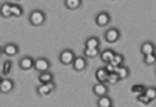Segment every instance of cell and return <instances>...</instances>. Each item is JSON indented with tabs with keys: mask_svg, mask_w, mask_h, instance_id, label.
Here are the masks:
<instances>
[{
	"mask_svg": "<svg viewBox=\"0 0 156 107\" xmlns=\"http://www.w3.org/2000/svg\"><path fill=\"white\" fill-rule=\"evenodd\" d=\"M76 57V54L71 49H64L59 54V62L63 65H71L73 60Z\"/></svg>",
	"mask_w": 156,
	"mask_h": 107,
	"instance_id": "2",
	"label": "cell"
},
{
	"mask_svg": "<svg viewBox=\"0 0 156 107\" xmlns=\"http://www.w3.org/2000/svg\"><path fill=\"white\" fill-rule=\"evenodd\" d=\"M18 1H21V0H18Z\"/></svg>",
	"mask_w": 156,
	"mask_h": 107,
	"instance_id": "33",
	"label": "cell"
},
{
	"mask_svg": "<svg viewBox=\"0 0 156 107\" xmlns=\"http://www.w3.org/2000/svg\"><path fill=\"white\" fill-rule=\"evenodd\" d=\"M11 70H12V62L11 60H5L4 64H2V69H1L2 74L7 76V74H11Z\"/></svg>",
	"mask_w": 156,
	"mask_h": 107,
	"instance_id": "27",
	"label": "cell"
},
{
	"mask_svg": "<svg viewBox=\"0 0 156 107\" xmlns=\"http://www.w3.org/2000/svg\"><path fill=\"white\" fill-rule=\"evenodd\" d=\"M47 20L46 13L41 9H34L32 13L29 14V22L30 25L35 27L42 26Z\"/></svg>",
	"mask_w": 156,
	"mask_h": 107,
	"instance_id": "1",
	"label": "cell"
},
{
	"mask_svg": "<svg viewBox=\"0 0 156 107\" xmlns=\"http://www.w3.org/2000/svg\"><path fill=\"white\" fill-rule=\"evenodd\" d=\"M11 14H12V16L20 18L23 14V8L20 5H16V4H13V5L11 4Z\"/></svg>",
	"mask_w": 156,
	"mask_h": 107,
	"instance_id": "22",
	"label": "cell"
},
{
	"mask_svg": "<svg viewBox=\"0 0 156 107\" xmlns=\"http://www.w3.org/2000/svg\"><path fill=\"white\" fill-rule=\"evenodd\" d=\"M118 81H120V79H119V77H118V74H115V72H111V74H108L106 83H108V84H111V85H115Z\"/></svg>",
	"mask_w": 156,
	"mask_h": 107,
	"instance_id": "26",
	"label": "cell"
},
{
	"mask_svg": "<svg viewBox=\"0 0 156 107\" xmlns=\"http://www.w3.org/2000/svg\"><path fill=\"white\" fill-rule=\"evenodd\" d=\"M144 90H146V86L141 85V84H135V85H133V86L130 87V92L132 93H143Z\"/></svg>",
	"mask_w": 156,
	"mask_h": 107,
	"instance_id": "28",
	"label": "cell"
},
{
	"mask_svg": "<svg viewBox=\"0 0 156 107\" xmlns=\"http://www.w3.org/2000/svg\"><path fill=\"white\" fill-rule=\"evenodd\" d=\"M0 15L2 18H11L12 14H11V4L8 2H4L0 5Z\"/></svg>",
	"mask_w": 156,
	"mask_h": 107,
	"instance_id": "18",
	"label": "cell"
},
{
	"mask_svg": "<svg viewBox=\"0 0 156 107\" xmlns=\"http://www.w3.org/2000/svg\"><path fill=\"white\" fill-rule=\"evenodd\" d=\"M83 0H64V5L68 9H78L82 6Z\"/></svg>",
	"mask_w": 156,
	"mask_h": 107,
	"instance_id": "20",
	"label": "cell"
},
{
	"mask_svg": "<svg viewBox=\"0 0 156 107\" xmlns=\"http://www.w3.org/2000/svg\"><path fill=\"white\" fill-rule=\"evenodd\" d=\"M154 53H155V46H154V43L150 42V41L143 42L142 46H141V54H142L143 56L150 55V54H154Z\"/></svg>",
	"mask_w": 156,
	"mask_h": 107,
	"instance_id": "12",
	"label": "cell"
},
{
	"mask_svg": "<svg viewBox=\"0 0 156 107\" xmlns=\"http://www.w3.org/2000/svg\"><path fill=\"white\" fill-rule=\"evenodd\" d=\"M19 67L21 70L28 71V70L33 69V67H34V60H33L30 56H23L19 60Z\"/></svg>",
	"mask_w": 156,
	"mask_h": 107,
	"instance_id": "11",
	"label": "cell"
},
{
	"mask_svg": "<svg viewBox=\"0 0 156 107\" xmlns=\"http://www.w3.org/2000/svg\"><path fill=\"white\" fill-rule=\"evenodd\" d=\"M84 57L85 58H96L99 56V49H87V48H85L84 49Z\"/></svg>",
	"mask_w": 156,
	"mask_h": 107,
	"instance_id": "23",
	"label": "cell"
},
{
	"mask_svg": "<svg viewBox=\"0 0 156 107\" xmlns=\"http://www.w3.org/2000/svg\"><path fill=\"white\" fill-rule=\"evenodd\" d=\"M99 46H100V41L97 36H90L85 41V48L87 49H99Z\"/></svg>",
	"mask_w": 156,
	"mask_h": 107,
	"instance_id": "13",
	"label": "cell"
},
{
	"mask_svg": "<svg viewBox=\"0 0 156 107\" xmlns=\"http://www.w3.org/2000/svg\"><path fill=\"white\" fill-rule=\"evenodd\" d=\"M111 20H112L111 14L103 11V12H99L97 14V16H96V25L99 27H105L107 25H110Z\"/></svg>",
	"mask_w": 156,
	"mask_h": 107,
	"instance_id": "7",
	"label": "cell"
},
{
	"mask_svg": "<svg viewBox=\"0 0 156 107\" xmlns=\"http://www.w3.org/2000/svg\"><path fill=\"white\" fill-rule=\"evenodd\" d=\"M19 53V47L15 43H7L2 48V54H5L8 57H13Z\"/></svg>",
	"mask_w": 156,
	"mask_h": 107,
	"instance_id": "10",
	"label": "cell"
},
{
	"mask_svg": "<svg viewBox=\"0 0 156 107\" xmlns=\"http://www.w3.org/2000/svg\"><path fill=\"white\" fill-rule=\"evenodd\" d=\"M34 69L37 71V72H46V71H49L50 69V62L48 58H44V57H39L37 60H34Z\"/></svg>",
	"mask_w": 156,
	"mask_h": 107,
	"instance_id": "5",
	"label": "cell"
},
{
	"mask_svg": "<svg viewBox=\"0 0 156 107\" xmlns=\"http://www.w3.org/2000/svg\"><path fill=\"white\" fill-rule=\"evenodd\" d=\"M155 62H156L155 54H150V55L143 56V63H144L146 65H154Z\"/></svg>",
	"mask_w": 156,
	"mask_h": 107,
	"instance_id": "24",
	"label": "cell"
},
{
	"mask_svg": "<svg viewBox=\"0 0 156 107\" xmlns=\"http://www.w3.org/2000/svg\"><path fill=\"white\" fill-rule=\"evenodd\" d=\"M14 88V81L9 78H4L0 81V93H9Z\"/></svg>",
	"mask_w": 156,
	"mask_h": 107,
	"instance_id": "9",
	"label": "cell"
},
{
	"mask_svg": "<svg viewBox=\"0 0 156 107\" xmlns=\"http://www.w3.org/2000/svg\"><path fill=\"white\" fill-rule=\"evenodd\" d=\"M143 93L148 97V99H149L150 101H153L156 98V88L155 87H147Z\"/></svg>",
	"mask_w": 156,
	"mask_h": 107,
	"instance_id": "25",
	"label": "cell"
},
{
	"mask_svg": "<svg viewBox=\"0 0 156 107\" xmlns=\"http://www.w3.org/2000/svg\"><path fill=\"white\" fill-rule=\"evenodd\" d=\"M120 36H121V33H120V30L118 28H115V27L108 28L104 34V39L107 43H115L117 41H119Z\"/></svg>",
	"mask_w": 156,
	"mask_h": 107,
	"instance_id": "3",
	"label": "cell"
},
{
	"mask_svg": "<svg viewBox=\"0 0 156 107\" xmlns=\"http://www.w3.org/2000/svg\"><path fill=\"white\" fill-rule=\"evenodd\" d=\"M0 81H1V77H0Z\"/></svg>",
	"mask_w": 156,
	"mask_h": 107,
	"instance_id": "32",
	"label": "cell"
},
{
	"mask_svg": "<svg viewBox=\"0 0 156 107\" xmlns=\"http://www.w3.org/2000/svg\"><path fill=\"white\" fill-rule=\"evenodd\" d=\"M104 69L108 72V74H111V72H114V70H115V67H113L111 63H106V65L104 67Z\"/></svg>",
	"mask_w": 156,
	"mask_h": 107,
	"instance_id": "30",
	"label": "cell"
},
{
	"mask_svg": "<svg viewBox=\"0 0 156 107\" xmlns=\"http://www.w3.org/2000/svg\"><path fill=\"white\" fill-rule=\"evenodd\" d=\"M97 106L98 107H111V106H113V100H112V98L108 97V95L99 97L97 101Z\"/></svg>",
	"mask_w": 156,
	"mask_h": 107,
	"instance_id": "16",
	"label": "cell"
},
{
	"mask_svg": "<svg viewBox=\"0 0 156 107\" xmlns=\"http://www.w3.org/2000/svg\"><path fill=\"white\" fill-rule=\"evenodd\" d=\"M111 107H113V106H111Z\"/></svg>",
	"mask_w": 156,
	"mask_h": 107,
	"instance_id": "34",
	"label": "cell"
},
{
	"mask_svg": "<svg viewBox=\"0 0 156 107\" xmlns=\"http://www.w3.org/2000/svg\"><path fill=\"white\" fill-rule=\"evenodd\" d=\"M52 80H54V74L50 71L41 72L39 74V81L41 84H46V83H49V81H52Z\"/></svg>",
	"mask_w": 156,
	"mask_h": 107,
	"instance_id": "21",
	"label": "cell"
},
{
	"mask_svg": "<svg viewBox=\"0 0 156 107\" xmlns=\"http://www.w3.org/2000/svg\"><path fill=\"white\" fill-rule=\"evenodd\" d=\"M55 88H56V84L52 80V81H49L46 84H40L39 86L36 87V92L41 97H46V95H49L51 92H54Z\"/></svg>",
	"mask_w": 156,
	"mask_h": 107,
	"instance_id": "4",
	"label": "cell"
},
{
	"mask_svg": "<svg viewBox=\"0 0 156 107\" xmlns=\"http://www.w3.org/2000/svg\"><path fill=\"white\" fill-rule=\"evenodd\" d=\"M86 67H87V60L84 56H76L75 57V60L72 62V67L75 71L82 72L86 69Z\"/></svg>",
	"mask_w": 156,
	"mask_h": 107,
	"instance_id": "6",
	"label": "cell"
},
{
	"mask_svg": "<svg viewBox=\"0 0 156 107\" xmlns=\"http://www.w3.org/2000/svg\"><path fill=\"white\" fill-rule=\"evenodd\" d=\"M124 62H125V57L121 54H114V56L112 57L110 63L114 67H120V65H124Z\"/></svg>",
	"mask_w": 156,
	"mask_h": 107,
	"instance_id": "19",
	"label": "cell"
},
{
	"mask_svg": "<svg viewBox=\"0 0 156 107\" xmlns=\"http://www.w3.org/2000/svg\"><path fill=\"white\" fill-rule=\"evenodd\" d=\"M114 50H112V49H105L103 50L101 53L99 54V56H100V60H103L104 63H110L111 60H112V57L114 56Z\"/></svg>",
	"mask_w": 156,
	"mask_h": 107,
	"instance_id": "17",
	"label": "cell"
},
{
	"mask_svg": "<svg viewBox=\"0 0 156 107\" xmlns=\"http://www.w3.org/2000/svg\"><path fill=\"white\" fill-rule=\"evenodd\" d=\"M114 72L118 74V77H119V79H126L128 76H129V69L127 67H125V65H120V67H115V70H114Z\"/></svg>",
	"mask_w": 156,
	"mask_h": 107,
	"instance_id": "15",
	"label": "cell"
},
{
	"mask_svg": "<svg viewBox=\"0 0 156 107\" xmlns=\"http://www.w3.org/2000/svg\"><path fill=\"white\" fill-rule=\"evenodd\" d=\"M92 92L94 95L99 97H103V95H107L108 93V86L106 85V83H97L94 84L92 87Z\"/></svg>",
	"mask_w": 156,
	"mask_h": 107,
	"instance_id": "8",
	"label": "cell"
},
{
	"mask_svg": "<svg viewBox=\"0 0 156 107\" xmlns=\"http://www.w3.org/2000/svg\"><path fill=\"white\" fill-rule=\"evenodd\" d=\"M1 55H2V48L0 47V56H1Z\"/></svg>",
	"mask_w": 156,
	"mask_h": 107,
	"instance_id": "31",
	"label": "cell"
},
{
	"mask_svg": "<svg viewBox=\"0 0 156 107\" xmlns=\"http://www.w3.org/2000/svg\"><path fill=\"white\" fill-rule=\"evenodd\" d=\"M96 79H97L98 83H106L107 80V76H108V72L105 70L104 67H98L96 70Z\"/></svg>",
	"mask_w": 156,
	"mask_h": 107,
	"instance_id": "14",
	"label": "cell"
},
{
	"mask_svg": "<svg viewBox=\"0 0 156 107\" xmlns=\"http://www.w3.org/2000/svg\"><path fill=\"white\" fill-rule=\"evenodd\" d=\"M136 100L139 101V102L143 104V105H148V104H150V102H151V101L148 99V97H147L144 93H139V94H137Z\"/></svg>",
	"mask_w": 156,
	"mask_h": 107,
	"instance_id": "29",
	"label": "cell"
}]
</instances>
